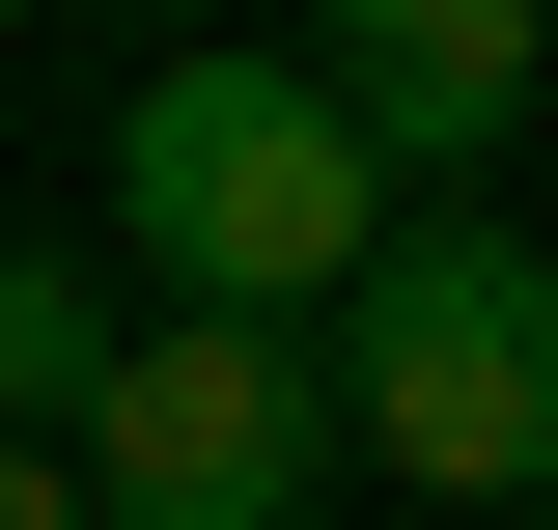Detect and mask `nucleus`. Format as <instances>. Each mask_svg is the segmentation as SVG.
Returning <instances> with one entry per match:
<instances>
[{
    "label": "nucleus",
    "mask_w": 558,
    "mask_h": 530,
    "mask_svg": "<svg viewBox=\"0 0 558 530\" xmlns=\"http://www.w3.org/2000/svg\"><path fill=\"white\" fill-rule=\"evenodd\" d=\"M307 392L336 447H391L418 503H558V252L475 196H391L363 279L307 308Z\"/></svg>",
    "instance_id": "nucleus-1"
},
{
    "label": "nucleus",
    "mask_w": 558,
    "mask_h": 530,
    "mask_svg": "<svg viewBox=\"0 0 558 530\" xmlns=\"http://www.w3.org/2000/svg\"><path fill=\"white\" fill-rule=\"evenodd\" d=\"M363 224H391V168L336 140L307 57H168V84H112V252L168 279V308L307 335V308L363 279Z\"/></svg>",
    "instance_id": "nucleus-2"
},
{
    "label": "nucleus",
    "mask_w": 558,
    "mask_h": 530,
    "mask_svg": "<svg viewBox=\"0 0 558 530\" xmlns=\"http://www.w3.org/2000/svg\"><path fill=\"white\" fill-rule=\"evenodd\" d=\"M57 474H84V530H307L336 392H307V335H252V308H140L112 392L57 419Z\"/></svg>",
    "instance_id": "nucleus-3"
},
{
    "label": "nucleus",
    "mask_w": 558,
    "mask_h": 530,
    "mask_svg": "<svg viewBox=\"0 0 558 530\" xmlns=\"http://www.w3.org/2000/svg\"><path fill=\"white\" fill-rule=\"evenodd\" d=\"M307 84H336V140L391 196H475L558 84V0H307Z\"/></svg>",
    "instance_id": "nucleus-4"
},
{
    "label": "nucleus",
    "mask_w": 558,
    "mask_h": 530,
    "mask_svg": "<svg viewBox=\"0 0 558 530\" xmlns=\"http://www.w3.org/2000/svg\"><path fill=\"white\" fill-rule=\"evenodd\" d=\"M112 335H140V308H112L84 252H0V447H57V419L112 392Z\"/></svg>",
    "instance_id": "nucleus-5"
},
{
    "label": "nucleus",
    "mask_w": 558,
    "mask_h": 530,
    "mask_svg": "<svg viewBox=\"0 0 558 530\" xmlns=\"http://www.w3.org/2000/svg\"><path fill=\"white\" fill-rule=\"evenodd\" d=\"M0 530H84V474H57V447H0Z\"/></svg>",
    "instance_id": "nucleus-6"
}]
</instances>
